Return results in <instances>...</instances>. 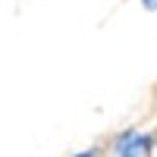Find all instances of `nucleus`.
I'll use <instances>...</instances> for the list:
<instances>
[{"label":"nucleus","instance_id":"obj_1","mask_svg":"<svg viewBox=\"0 0 157 157\" xmlns=\"http://www.w3.org/2000/svg\"><path fill=\"white\" fill-rule=\"evenodd\" d=\"M154 151V135L148 132H126L116 141V157H151Z\"/></svg>","mask_w":157,"mask_h":157},{"label":"nucleus","instance_id":"obj_2","mask_svg":"<svg viewBox=\"0 0 157 157\" xmlns=\"http://www.w3.org/2000/svg\"><path fill=\"white\" fill-rule=\"evenodd\" d=\"M75 157H101V151H98V148H88V151H82V154H75Z\"/></svg>","mask_w":157,"mask_h":157},{"label":"nucleus","instance_id":"obj_3","mask_svg":"<svg viewBox=\"0 0 157 157\" xmlns=\"http://www.w3.org/2000/svg\"><path fill=\"white\" fill-rule=\"evenodd\" d=\"M141 3H145L148 10H157V0H141Z\"/></svg>","mask_w":157,"mask_h":157}]
</instances>
